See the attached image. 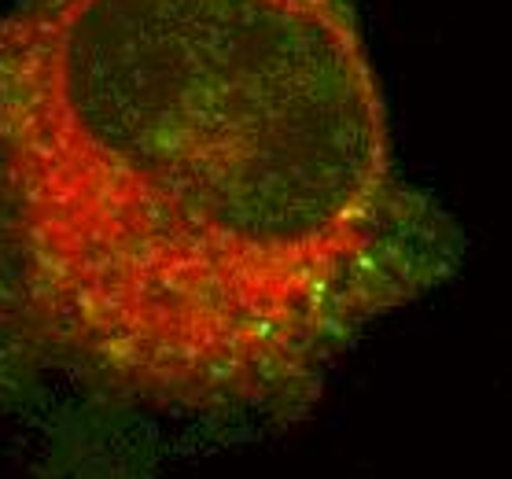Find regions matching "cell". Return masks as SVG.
I'll list each match as a JSON object with an SVG mask.
<instances>
[{
  "instance_id": "cell-1",
  "label": "cell",
  "mask_w": 512,
  "mask_h": 479,
  "mask_svg": "<svg viewBox=\"0 0 512 479\" xmlns=\"http://www.w3.org/2000/svg\"><path fill=\"white\" fill-rule=\"evenodd\" d=\"M461 255L358 0H0V413L280 432Z\"/></svg>"
},
{
  "instance_id": "cell-2",
  "label": "cell",
  "mask_w": 512,
  "mask_h": 479,
  "mask_svg": "<svg viewBox=\"0 0 512 479\" xmlns=\"http://www.w3.org/2000/svg\"><path fill=\"white\" fill-rule=\"evenodd\" d=\"M26 479H159L155 435L107 417L63 413L45 421V446Z\"/></svg>"
}]
</instances>
